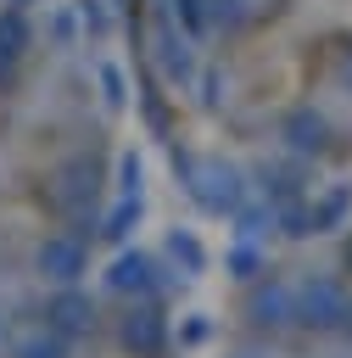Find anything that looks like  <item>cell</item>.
Instances as JSON below:
<instances>
[{
	"label": "cell",
	"instance_id": "obj_8",
	"mask_svg": "<svg viewBox=\"0 0 352 358\" xmlns=\"http://www.w3.org/2000/svg\"><path fill=\"white\" fill-rule=\"evenodd\" d=\"M28 17H22V6H6L0 11V78H11L17 73V62H22V50H28Z\"/></svg>",
	"mask_w": 352,
	"mask_h": 358
},
{
	"label": "cell",
	"instance_id": "obj_5",
	"mask_svg": "<svg viewBox=\"0 0 352 358\" xmlns=\"http://www.w3.org/2000/svg\"><path fill=\"white\" fill-rule=\"evenodd\" d=\"M106 285H112L117 296H151V291H156V263H151L145 252H123V257L112 263Z\"/></svg>",
	"mask_w": 352,
	"mask_h": 358
},
{
	"label": "cell",
	"instance_id": "obj_10",
	"mask_svg": "<svg viewBox=\"0 0 352 358\" xmlns=\"http://www.w3.org/2000/svg\"><path fill=\"white\" fill-rule=\"evenodd\" d=\"M11 358H67V336H56L50 324H45V330H28V336L11 347Z\"/></svg>",
	"mask_w": 352,
	"mask_h": 358
},
{
	"label": "cell",
	"instance_id": "obj_12",
	"mask_svg": "<svg viewBox=\"0 0 352 358\" xmlns=\"http://www.w3.org/2000/svg\"><path fill=\"white\" fill-rule=\"evenodd\" d=\"M346 78H352V62H346Z\"/></svg>",
	"mask_w": 352,
	"mask_h": 358
},
{
	"label": "cell",
	"instance_id": "obj_9",
	"mask_svg": "<svg viewBox=\"0 0 352 358\" xmlns=\"http://www.w3.org/2000/svg\"><path fill=\"white\" fill-rule=\"evenodd\" d=\"M285 140H291L296 151H324L330 123H324L318 112H307V106H302V112H291V117H285Z\"/></svg>",
	"mask_w": 352,
	"mask_h": 358
},
{
	"label": "cell",
	"instance_id": "obj_6",
	"mask_svg": "<svg viewBox=\"0 0 352 358\" xmlns=\"http://www.w3.org/2000/svg\"><path fill=\"white\" fill-rule=\"evenodd\" d=\"M162 336H168V324H162L156 308H129V319H123V347L129 352L151 358V352H162Z\"/></svg>",
	"mask_w": 352,
	"mask_h": 358
},
{
	"label": "cell",
	"instance_id": "obj_11",
	"mask_svg": "<svg viewBox=\"0 0 352 358\" xmlns=\"http://www.w3.org/2000/svg\"><path fill=\"white\" fill-rule=\"evenodd\" d=\"M6 6H28V0H6Z\"/></svg>",
	"mask_w": 352,
	"mask_h": 358
},
{
	"label": "cell",
	"instance_id": "obj_4",
	"mask_svg": "<svg viewBox=\"0 0 352 358\" xmlns=\"http://www.w3.org/2000/svg\"><path fill=\"white\" fill-rule=\"evenodd\" d=\"M240 196H246V190H240V173H235L229 162H218V157H212V162H196V201H201L207 213H235Z\"/></svg>",
	"mask_w": 352,
	"mask_h": 358
},
{
	"label": "cell",
	"instance_id": "obj_3",
	"mask_svg": "<svg viewBox=\"0 0 352 358\" xmlns=\"http://www.w3.org/2000/svg\"><path fill=\"white\" fill-rule=\"evenodd\" d=\"M45 324L56 330V336H89L95 330V296L89 291H78V285H56V296L45 302Z\"/></svg>",
	"mask_w": 352,
	"mask_h": 358
},
{
	"label": "cell",
	"instance_id": "obj_2",
	"mask_svg": "<svg viewBox=\"0 0 352 358\" xmlns=\"http://www.w3.org/2000/svg\"><path fill=\"white\" fill-rule=\"evenodd\" d=\"M34 268H39V280H50V285H78V274L89 268V246H84V235H73V229L45 235L39 252H34Z\"/></svg>",
	"mask_w": 352,
	"mask_h": 358
},
{
	"label": "cell",
	"instance_id": "obj_7",
	"mask_svg": "<svg viewBox=\"0 0 352 358\" xmlns=\"http://www.w3.org/2000/svg\"><path fill=\"white\" fill-rule=\"evenodd\" d=\"M251 319H257V324H296V291L279 285V280L257 285V291H251Z\"/></svg>",
	"mask_w": 352,
	"mask_h": 358
},
{
	"label": "cell",
	"instance_id": "obj_1",
	"mask_svg": "<svg viewBox=\"0 0 352 358\" xmlns=\"http://www.w3.org/2000/svg\"><path fill=\"white\" fill-rule=\"evenodd\" d=\"M296 324L352 336V291L341 280H307V285H296Z\"/></svg>",
	"mask_w": 352,
	"mask_h": 358
}]
</instances>
